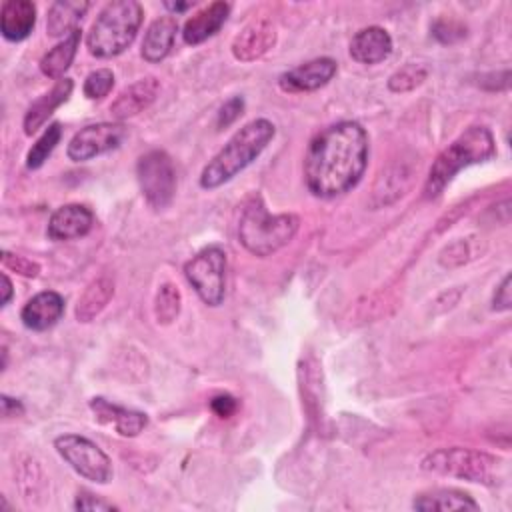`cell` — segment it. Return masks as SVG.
I'll use <instances>...</instances> for the list:
<instances>
[{
  "label": "cell",
  "mask_w": 512,
  "mask_h": 512,
  "mask_svg": "<svg viewBox=\"0 0 512 512\" xmlns=\"http://www.w3.org/2000/svg\"><path fill=\"white\" fill-rule=\"evenodd\" d=\"M160 82L154 76H146L126 86L116 100L110 104V114L116 120H128L140 112H144L158 96Z\"/></svg>",
  "instance_id": "cell-16"
},
{
  "label": "cell",
  "mask_w": 512,
  "mask_h": 512,
  "mask_svg": "<svg viewBox=\"0 0 512 512\" xmlns=\"http://www.w3.org/2000/svg\"><path fill=\"white\" fill-rule=\"evenodd\" d=\"M90 2L84 0H58L48 8L46 30L52 38H66L78 28V22L88 12Z\"/></svg>",
  "instance_id": "cell-23"
},
{
  "label": "cell",
  "mask_w": 512,
  "mask_h": 512,
  "mask_svg": "<svg viewBox=\"0 0 512 512\" xmlns=\"http://www.w3.org/2000/svg\"><path fill=\"white\" fill-rule=\"evenodd\" d=\"M466 254H468V250H466L464 240H458V242L446 246V248L440 252V264H444V266L462 264V262H466Z\"/></svg>",
  "instance_id": "cell-36"
},
{
  "label": "cell",
  "mask_w": 512,
  "mask_h": 512,
  "mask_svg": "<svg viewBox=\"0 0 512 512\" xmlns=\"http://www.w3.org/2000/svg\"><path fill=\"white\" fill-rule=\"evenodd\" d=\"M432 36L442 44H452L466 36V26L452 18H438L432 24Z\"/></svg>",
  "instance_id": "cell-30"
},
{
  "label": "cell",
  "mask_w": 512,
  "mask_h": 512,
  "mask_svg": "<svg viewBox=\"0 0 512 512\" xmlns=\"http://www.w3.org/2000/svg\"><path fill=\"white\" fill-rule=\"evenodd\" d=\"M12 298V282L8 274H2V306H6Z\"/></svg>",
  "instance_id": "cell-38"
},
{
  "label": "cell",
  "mask_w": 512,
  "mask_h": 512,
  "mask_svg": "<svg viewBox=\"0 0 512 512\" xmlns=\"http://www.w3.org/2000/svg\"><path fill=\"white\" fill-rule=\"evenodd\" d=\"M244 112V98L242 96H232L230 100H226L218 114H216V126L218 128H228L230 124H234Z\"/></svg>",
  "instance_id": "cell-32"
},
{
  "label": "cell",
  "mask_w": 512,
  "mask_h": 512,
  "mask_svg": "<svg viewBox=\"0 0 512 512\" xmlns=\"http://www.w3.org/2000/svg\"><path fill=\"white\" fill-rule=\"evenodd\" d=\"M80 38H82V30L76 28L72 34H68L66 38H62L54 48H50L42 60H40V72L48 78H58L70 68L76 50L80 46Z\"/></svg>",
  "instance_id": "cell-25"
},
{
  "label": "cell",
  "mask_w": 512,
  "mask_h": 512,
  "mask_svg": "<svg viewBox=\"0 0 512 512\" xmlns=\"http://www.w3.org/2000/svg\"><path fill=\"white\" fill-rule=\"evenodd\" d=\"M210 410L220 418H230L238 410V400L232 394H216L210 400Z\"/></svg>",
  "instance_id": "cell-35"
},
{
  "label": "cell",
  "mask_w": 512,
  "mask_h": 512,
  "mask_svg": "<svg viewBox=\"0 0 512 512\" xmlns=\"http://www.w3.org/2000/svg\"><path fill=\"white\" fill-rule=\"evenodd\" d=\"M426 76L428 72L422 64H406L388 78V88L392 92H410L416 86H420L426 80Z\"/></svg>",
  "instance_id": "cell-28"
},
{
  "label": "cell",
  "mask_w": 512,
  "mask_h": 512,
  "mask_svg": "<svg viewBox=\"0 0 512 512\" xmlns=\"http://www.w3.org/2000/svg\"><path fill=\"white\" fill-rule=\"evenodd\" d=\"M496 154L494 136L486 126H470L466 128L452 144H448L434 164L430 166L424 196L436 198L446 184L466 166L486 162Z\"/></svg>",
  "instance_id": "cell-5"
},
{
  "label": "cell",
  "mask_w": 512,
  "mask_h": 512,
  "mask_svg": "<svg viewBox=\"0 0 512 512\" xmlns=\"http://www.w3.org/2000/svg\"><path fill=\"white\" fill-rule=\"evenodd\" d=\"M72 88H74V82L70 78H60L56 80V84L46 92L42 94L24 114V132L28 136H32L34 132H38L44 122L54 114V110L58 106H62L70 94H72Z\"/></svg>",
  "instance_id": "cell-20"
},
{
  "label": "cell",
  "mask_w": 512,
  "mask_h": 512,
  "mask_svg": "<svg viewBox=\"0 0 512 512\" xmlns=\"http://www.w3.org/2000/svg\"><path fill=\"white\" fill-rule=\"evenodd\" d=\"M194 2H164V8L174 12V14H180V12H186L188 8H192Z\"/></svg>",
  "instance_id": "cell-39"
},
{
  "label": "cell",
  "mask_w": 512,
  "mask_h": 512,
  "mask_svg": "<svg viewBox=\"0 0 512 512\" xmlns=\"http://www.w3.org/2000/svg\"><path fill=\"white\" fill-rule=\"evenodd\" d=\"M136 178L150 208L162 210L170 206L176 194V170L172 158L164 150L142 154L136 162Z\"/></svg>",
  "instance_id": "cell-8"
},
{
  "label": "cell",
  "mask_w": 512,
  "mask_h": 512,
  "mask_svg": "<svg viewBox=\"0 0 512 512\" xmlns=\"http://www.w3.org/2000/svg\"><path fill=\"white\" fill-rule=\"evenodd\" d=\"M336 70V60L322 56L280 74L278 84L284 92H312L326 86L334 78Z\"/></svg>",
  "instance_id": "cell-12"
},
{
  "label": "cell",
  "mask_w": 512,
  "mask_h": 512,
  "mask_svg": "<svg viewBox=\"0 0 512 512\" xmlns=\"http://www.w3.org/2000/svg\"><path fill=\"white\" fill-rule=\"evenodd\" d=\"M276 128L266 118H256L244 124L234 136L222 146V150L202 168L200 186L204 190H214L234 176H238L246 166H250L262 150L274 138Z\"/></svg>",
  "instance_id": "cell-2"
},
{
  "label": "cell",
  "mask_w": 512,
  "mask_h": 512,
  "mask_svg": "<svg viewBox=\"0 0 512 512\" xmlns=\"http://www.w3.org/2000/svg\"><path fill=\"white\" fill-rule=\"evenodd\" d=\"M392 54V38L380 26H368L350 40V56L360 64H378Z\"/></svg>",
  "instance_id": "cell-19"
},
{
  "label": "cell",
  "mask_w": 512,
  "mask_h": 512,
  "mask_svg": "<svg viewBox=\"0 0 512 512\" xmlns=\"http://www.w3.org/2000/svg\"><path fill=\"white\" fill-rule=\"evenodd\" d=\"M184 276L194 292L208 306H218L226 294V252L220 246H206L184 264Z\"/></svg>",
  "instance_id": "cell-7"
},
{
  "label": "cell",
  "mask_w": 512,
  "mask_h": 512,
  "mask_svg": "<svg viewBox=\"0 0 512 512\" xmlns=\"http://www.w3.org/2000/svg\"><path fill=\"white\" fill-rule=\"evenodd\" d=\"M276 44V28L268 18L250 20L232 40V56L238 62H254Z\"/></svg>",
  "instance_id": "cell-11"
},
{
  "label": "cell",
  "mask_w": 512,
  "mask_h": 512,
  "mask_svg": "<svg viewBox=\"0 0 512 512\" xmlns=\"http://www.w3.org/2000/svg\"><path fill=\"white\" fill-rule=\"evenodd\" d=\"M64 314V298L54 290L34 294L20 310V320L28 330L44 332L52 328Z\"/></svg>",
  "instance_id": "cell-15"
},
{
  "label": "cell",
  "mask_w": 512,
  "mask_h": 512,
  "mask_svg": "<svg viewBox=\"0 0 512 512\" xmlns=\"http://www.w3.org/2000/svg\"><path fill=\"white\" fill-rule=\"evenodd\" d=\"M414 510L434 512V510H478V502L456 488H432L418 494L412 502Z\"/></svg>",
  "instance_id": "cell-22"
},
{
  "label": "cell",
  "mask_w": 512,
  "mask_h": 512,
  "mask_svg": "<svg viewBox=\"0 0 512 512\" xmlns=\"http://www.w3.org/2000/svg\"><path fill=\"white\" fill-rule=\"evenodd\" d=\"M368 166V134L354 120H342L312 138L304 156V182L316 198L352 190Z\"/></svg>",
  "instance_id": "cell-1"
},
{
  "label": "cell",
  "mask_w": 512,
  "mask_h": 512,
  "mask_svg": "<svg viewBox=\"0 0 512 512\" xmlns=\"http://www.w3.org/2000/svg\"><path fill=\"white\" fill-rule=\"evenodd\" d=\"M496 458L470 448H440L424 456L422 470L462 478L468 482H494Z\"/></svg>",
  "instance_id": "cell-6"
},
{
  "label": "cell",
  "mask_w": 512,
  "mask_h": 512,
  "mask_svg": "<svg viewBox=\"0 0 512 512\" xmlns=\"http://www.w3.org/2000/svg\"><path fill=\"white\" fill-rule=\"evenodd\" d=\"M2 264L6 270H12L20 276H26V278H36L40 274V266L38 262L26 258V256H20V254H14V252H8L4 250L2 252Z\"/></svg>",
  "instance_id": "cell-31"
},
{
  "label": "cell",
  "mask_w": 512,
  "mask_h": 512,
  "mask_svg": "<svg viewBox=\"0 0 512 512\" xmlns=\"http://www.w3.org/2000/svg\"><path fill=\"white\" fill-rule=\"evenodd\" d=\"M144 10L136 0L108 2L92 22L86 34V48L96 58H114L122 54L136 38Z\"/></svg>",
  "instance_id": "cell-3"
},
{
  "label": "cell",
  "mask_w": 512,
  "mask_h": 512,
  "mask_svg": "<svg viewBox=\"0 0 512 512\" xmlns=\"http://www.w3.org/2000/svg\"><path fill=\"white\" fill-rule=\"evenodd\" d=\"M176 32H178V20L172 14L156 18L144 32L142 48H140L142 58L150 64L164 60L174 46Z\"/></svg>",
  "instance_id": "cell-21"
},
{
  "label": "cell",
  "mask_w": 512,
  "mask_h": 512,
  "mask_svg": "<svg viewBox=\"0 0 512 512\" xmlns=\"http://www.w3.org/2000/svg\"><path fill=\"white\" fill-rule=\"evenodd\" d=\"M62 138V126L60 122H52L48 124V128H44V132L38 136V140L32 144V148L26 154V166L30 170H38L48 156L54 152V148L58 146Z\"/></svg>",
  "instance_id": "cell-26"
},
{
  "label": "cell",
  "mask_w": 512,
  "mask_h": 512,
  "mask_svg": "<svg viewBox=\"0 0 512 512\" xmlns=\"http://www.w3.org/2000/svg\"><path fill=\"white\" fill-rule=\"evenodd\" d=\"M74 508L76 510H82V512H94V510H116V506L112 502H106L104 498H98L94 494H88V492H80L76 502H74Z\"/></svg>",
  "instance_id": "cell-33"
},
{
  "label": "cell",
  "mask_w": 512,
  "mask_h": 512,
  "mask_svg": "<svg viewBox=\"0 0 512 512\" xmlns=\"http://www.w3.org/2000/svg\"><path fill=\"white\" fill-rule=\"evenodd\" d=\"M510 274H506L504 278H502V282L498 284V288H496V292H494V296H492V310H496V312H506V310H510V306H512V294H510Z\"/></svg>",
  "instance_id": "cell-34"
},
{
  "label": "cell",
  "mask_w": 512,
  "mask_h": 512,
  "mask_svg": "<svg viewBox=\"0 0 512 512\" xmlns=\"http://www.w3.org/2000/svg\"><path fill=\"white\" fill-rule=\"evenodd\" d=\"M114 86V74L112 70L108 68H98L94 72H90L84 80V96L90 98V100H98V98H104Z\"/></svg>",
  "instance_id": "cell-29"
},
{
  "label": "cell",
  "mask_w": 512,
  "mask_h": 512,
  "mask_svg": "<svg viewBox=\"0 0 512 512\" xmlns=\"http://www.w3.org/2000/svg\"><path fill=\"white\" fill-rule=\"evenodd\" d=\"M94 214L84 204H64L56 208L48 220L46 234L50 240H74L82 238L92 230Z\"/></svg>",
  "instance_id": "cell-14"
},
{
  "label": "cell",
  "mask_w": 512,
  "mask_h": 512,
  "mask_svg": "<svg viewBox=\"0 0 512 512\" xmlns=\"http://www.w3.org/2000/svg\"><path fill=\"white\" fill-rule=\"evenodd\" d=\"M126 138L120 122H98L80 128L68 142L66 154L72 162H86L110 150H116Z\"/></svg>",
  "instance_id": "cell-10"
},
{
  "label": "cell",
  "mask_w": 512,
  "mask_h": 512,
  "mask_svg": "<svg viewBox=\"0 0 512 512\" xmlns=\"http://www.w3.org/2000/svg\"><path fill=\"white\" fill-rule=\"evenodd\" d=\"M36 24V6L30 0H6L0 8V32L8 42L26 40Z\"/></svg>",
  "instance_id": "cell-18"
},
{
  "label": "cell",
  "mask_w": 512,
  "mask_h": 512,
  "mask_svg": "<svg viewBox=\"0 0 512 512\" xmlns=\"http://www.w3.org/2000/svg\"><path fill=\"white\" fill-rule=\"evenodd\" d=\"M114 296V282L112 278L108 276H100L96 280H92L84 292L80 294L78 302H76V320L86 324V322H92L106 306L108 302L112 300Z\"/></svg>",
  "instance_id": "cell-24"
},
{
  "label": "cell",
  "mask_w": 512,
  "mask_h": 512,
  "mask_svg": "<svg viewBox=\"0 0 512 512\" xmlns=\"http://www.w3.org/2000/svg\"><path fill=\"white\" fill-rule=\"evenodd\" d=\"M90 410L100 424L112 426L120 436H126V438L138 436L148 424V416L144 412L118 406L102 396H94L90 400Z\"/></svg>",
  "instance_id": "cell-13"
},
{
  "label": "cell",
  "mask_w": 512,
  "mask_h": 512,
  "mask_svg": "<svg viewBox=\"0 0 512 512\" xmlns=\"http://www.w3.org/2000/svg\"><path fill=\"white\" fill-rule=\"evenodd\" d=\"M298 226L300 220L296 214H270L262 198L256 194L242 210L238 238L250 254L266 258L290 244L298 232Z\"/></svg>",
  "instance_id": "cell-4"
},
{
  "label": "cell",
  "mask_w": 512,
  "mask_h": 512,
  "mask_svg": "<svg viewBox=\"0 0 512 512\" xmlns=\"http://www.w3.org/2000/svg\"><path fill=\"white\" fill-rule=\"evenodd\" d=\"M180 306H182V296L178 286L166 282L158 288L156 298H154V316L158 324H172L178 314H180Z\"/></svg>",
  "instance_id": "cell-27"
},
{
  "label": "cell",
  "mask_w": 512,
  "mask_h": 512,
  "mask_svg": "<svg viewBox=\"0 0 512 512\" xmlns=\"http://www.w3.org/2000/svg\"><path fill=\"white\" fill-rule=\"evenodd\" d=\"M230 14V4L228 2H212L198 10L194 16H190L182 28V40L190 46L202 44L210 36H214L226 22Z\"/></svg>",
  "instance_id": "cell-17"
},
{
  "label": "cell",
  "mask_w": 512,
  "mask_h": 512,
  "mask_svg": "<svg viewBox=\"0 0 512 512\" xmlns=\"http://www.w3.org/2000/svg\"><path fill=\"white\" fill-rule=\"evenodd\" d=\"M22 414H24L22 402L16 398H10L8 394H2V416L14 418V416H22Z\"/></svg>",
  "instance_id": "cell-37"
},
{
  "label": "cell",
  "mask_w": 512,
  "mask_h": 512,
  "mask_svg": "<svg viewBox=\"0 0 512 512\" xmlns=\"http://www.w3.org/2000/svg\"><path fill=\"white\" fill-rule=\"evenodd\" d=\"M54 448L78 476L96 484H108L112 480L110 458L86 436L62 434L54 440Z\"/></svg>",
  "instance_id": "cell-9"
}]
</instances>
